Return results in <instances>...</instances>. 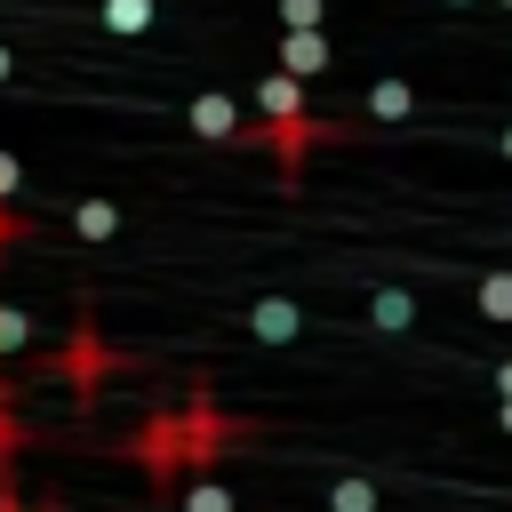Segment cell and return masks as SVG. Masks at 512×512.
<instances>
[{
  "label": "cell",
  "instance_id": "9a60e30c",
  "mask_svg": "<svg viewBox=\"0 0 512 512\" xmlns=\"http://www.w3.org/2000/svg\"><path fill=\"white\" fill-rule=\"evenodd\" d=\"M24 232H32V216H16V200H0V248L24 240Z\"/></svg>",
  "mask_w": 512,
  "mask_h": 512
},
{
  "label": "cell",
  "instance_id": "44dd1931",
  "mask_svg": "<svg viewBox=\"0 0 512 512\" xmlns=\"http://www.w3.org/2000/svg\"><path fill=\"white\" fill-rule=\"evenodd\" d=\"M448 8H472V0H448Z\"/></svg>",
  "mask_w": 512,
  "mask_h": 512
},
{
  "label": "cell",
  "instance_id": "30bf717a",
  "mask_svg": "<svg viewBox=\"0 0 512 512\" xmlns=\"http://www.w3.org/2000/svg\"><path fill=\"white\" fill-rule=\"evenodd\" d=\"M368 320L400 336V328H416V296H408V288H376V296H368Z\"/></svg>",
  "mask_w": 512,
  "mask_h": 512
},
{
  "label": "cell",
  "instance_id": "52a82bcc",
  "mask_svg": "<svg viewBox=\"0 0 512 512\" xmlns=\"http://www.w3.org/2000/svg\"><path fill=\"white\" fill-rule=\"evenodd\" d=\"M328 512H384V480H368V472H344V480H328V496H320Z\"/></svg>",
  "mask_w": 512,
  "mask_h": 512
},
{
  "label": "cell",
  "instance_id": "ffe728a7",
  "mask_svg": "<svg viewBox=\"0 0 512 512\" xmlns=\"http://www.w3.org/2000/svg\"><path fill=\"white\" fill-rule=\"evenodd\" d=\"M496 144H504V160H512V128H504V136H496Z\"/></svg>",
  "mask_w": 512,
  "mask_h": 512
},
{
  "label": "cell",
  "instance_id": "603a6c76",
  "mask_svg": "<svg viewBox=\"0 0 512 512\" xmlns=\"http://www.w3.org/2000/svg\"><path fill=\"white\" fill-rule=\"evenodd\" d=\"M496 8H512V0H496Z\"/></svg>",
  "mask_w": 512,
  "mask_h": 512
},
{
  "label": "cell",
  "instance_id": "6da1fadb",
  "mask_svg": "<svg viewBox=\"0 0 512 512\" xmlns=\"http://www.w3.org/2000/svg\"><path fill=\"white\" fill-rule=\"evenodd\" d=\"M232 440H240V424H232V416H216V400H208V392H192L184 408L152 416V424L128 440V456L144 464L152 496H160V504H176V488H184L192 472H216V456H224Z\"/></svg>",
  "mask_w": 512,
  "mask_h": 512
},
{
  "label": "cell",
  "instance_id": "7a4b0ae2",
  "mask_svg": "<svg viewBox=\"0 0 512 512\" xmlns=\"http://www.w3.org/2000/svg\"><path fill=\"white\" fill-rule=\"evenodd\" d=\"M256 120H264V152L280 160V184L304 176V152H312V144H344V136H352L344 120H320V112H312V96H304L296 72H264V80H256Z\"/></svg>",
  "mask_w": 512,
  "mask_h": 512
},
{
  "label": "cell",
  "instance_id": "2e32d148",
  "mask_svg": "<svg viewBox=\"0 0 512 512\" xmlns=\"http://www.w3.org/2000/svg\"><path fill=\"white\" fill-rule=\"evenodd\" d=\"M24 192V168H16V152H0V200H16Z\"/></svg>",
  "mask_w": 512,
  "mask_h": 512
},
{
  "label": "cell",
  "instance_id": "e0dca14e",
  "mask_svg": "<svg viewBox=\"0 0 512 512\" xmlns=\"http://www.w3.org/2000/svg\"><path fill=\"white\" fill-rule=\"evenodd\" d=\"M496 424H504V432H512V392H496Z\"/></svg>",
  "mask_w": 512,
  "mask_h": 512
},
{
  "label": "cell",
  "instance_id": "8fae6325",
  "mask_svg": "<svg viewBox=\"0 0 512 512\" xmlns=\"http://www.w3.org/2000/svg\"><path fill=\"white\" fill-rule=\"evenodd\" d=\"M96 16H104V32H120V40H128V32H152V16H160V0H104Z\"/></svg>",
  "mask_w": 512,
  "mask_h": 512
},
{
  "label": "cell",
  "instance_id": "d6986e66",
  "mask_svg": "<svg viewBox=\"0 0 512 512\" xmlns=\"http://www.w3.org/2000/svg\"><path fill=\"white\" fill-rule=\"evenodd\" d=\"M496 392H512V360H504V368H496Z\"/></svg>",
  "mask_w": 512,
  "mask_h": 512
},
{
  "label": "cell",
  "instance_id": "7402d4cb",
  "mask_svg": "<svg viewBox=\"0 0 512 512\" xmlns=\"http://www.w3.org/2000/svg\"><path fill=\"white\" fill-rule=\"evenodd\" d=\"M152 512H176V504H152Z\"/></svg>",
  "mask_w": 512,
  "mask_h": 512
},
{
  "label": "cell",
  "instance_id": "277c9868",
  "mask_svg": "<svg viewBox=\"0 0 512 512\" xmlns=\"http://www.w3.org/2000/svg\"><path fill=\"white\" fill-rule=\"evenodd\" d=\"M48 368H56V376H64V384H72V392L88 400V392H96V376H104V368H120V352H112V344L96 336V320H80V328H72V344H64V352H56Z\"/></svg>",
  "mask_w": 512,
  "mask_h": 512
},
{
  "label": "cell",
  "instance_id": "9c48e42d",
  "mask_svg": "<svg viewBox=\"0 0 512 512\" xmlns=\"http://www.w3.org/2000/svg\"><path fill=\"white\" fill-rule=\"evenodd\" d=\"M72 232H80V240H96V248H104V240H112V232H120V208H112V200H104V192H88V200H80V208H72Z\"/></svg>",
  "mask_w": 512,
  "mask_h": 512
},
{
  "label": "cell",
  "instance_id": "4fadbf2b",
  "mask_svg": "<svg viewBox=\"0 0 512 512\" xmlns=\"http://www.w3.org/2000/svg\"><path fill=\"white\" fill-rule=\"evenodd\" d=\"M328 0H280V32H320Z\"/></svg>",
  "mask_w": 512,
  "mask_h": 512
},
{
  "label": "cell",
  "instance_id": "5bb4252c",
  "mask_svg": "<svg viewBox=\"0 0 512 512\" xmlns=\"http://www.w3.org/2000/svg\"><path fill=\"white\" fill-rule=\"evenodd\" d=\"M24 344H32V312L0 304V352H24Z\"/></svg>",
  "mask_w": 512,
  "mask_h": 512
},
{
  "label": "cell",
  "instance_id": "ac0fdd59",
  "mask_svg": "<svg viewBox=\"0 0 512 512\" xmlns=\"http://www.w3.org/2000/svg\"><path fill=\"white\" fill-rule=\"evenodd\" d=\"M8 72H16V48H8V40H0V80H8Z\"/></svg>",
  "mask_w": 512,
  "mask_h": 512
},
{
  "label": "cell",
  "instance_id": "7c38bea8",
  "mask_svg": "<svg viewBox=\"0 0 512 512\" xmlns=\"http://www.w3.org/2000/svg\"><path fill=\"white\" fill-rule=\"evenodd\" d=\"M472 312L480 320H512V272H480L472 280Z\"/></svg>",
  "mask_w": 512,
  "mask_h": 512
},
{
  "label": "cell",
  "instance_id": "ba28073f",
  "mask_svg": "<svg viewBox=\"0 0 512 512\" xmlns=\"http://www.w3.org/2000/svg\"><path fill=\"white\" fill-rule=\"evenodd\" d=\"M360 112H368V120H384V128H392V120H408V112H416V88H408V80H376V88H368V104H360Z\"/></svg>",
  "mask_w": 512,
  "mask_h": 512
},
{
  "label": "cell",
  "instance_id": "3957f363",
  "mask_svg": "<svg viewBox=\"0 0 512 512\" xmlns=\"http://www.w3.org/2000/svg\"><path fill=\"white\" fill-rule=\"evenodd\" d=\"M184 120H192V136H208V144H264L256 104H240V96H224V88H200V96L184 104Z\"/></svg>",
  "mask_w": 512,
  "mask_h": 512
},
{
  "label": "cell",
  "instance_id": "5b68a950",
  "mask_svg": "<svg viewBox=\"0 0 512 512\" xmlns=\"http://www.w3.org/2000/svg\"><path fill=\"white\" fill-rule=\"evenodd\" d=\"M248 336H256V344H296V336H304V312H296L288 296H256V304H248Z\"/></svg>",
  "mask_w": 512,
  "mask_h": 512
},
{
  "label": "cell",
  "instance_id": "8992f818",
  "mask_svg": "<svg viewBox=\"0 0 512 512\" xmlns=\"http://www.w3.org/2000/svg\"><path fill=\"white\" fill-rule=\"evenodd\" d=\"M328 64H336L328 32H280V72H296V80H320Z\"/></svg>",
  "mask_w": 512,
  "mask_h": 512
}]
</instances>
